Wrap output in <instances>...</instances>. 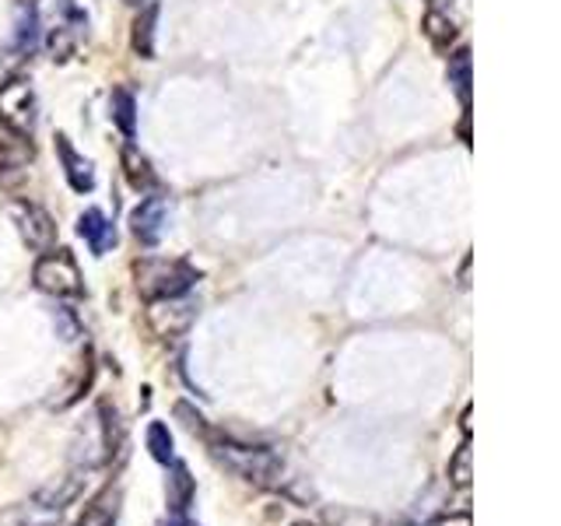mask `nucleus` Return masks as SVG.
Instances as JSON below:
<instances>
[{"mask_svg": "<svg viewBox=\"0 0 561 526\" xmlns=\"http://www.w3.org/2000/svg\"><path fill=\"white\" fill-rule=\"evenodd\" d=\"M210 456L245 484L274 488L280 481V456L274 449L242 446V443H232V438H221V443H210Z\"/></svg>", "mask_w": 561, "mask_h": 526, "instance_id": "1", "label": "nucleus"}, {"mask_svg": "<svg viewBox=\"0 0 561 526\" xmlns=\"http://www.w3.org/2000/svg\"><path fill=\"white\" fill-rule=\"evenodd\" d=\"M134 285L145 302H158V298H180L193 285H197V271L186 260H162V256H145L134 263Z\"/></svg>", "mask_w": 561, "mask_h": 526, "instance_id": "2", "label": "nucleus"}, {"mask_svg": "<svg viewBox=\"0 0 561 526\" xmlns=\"http://www.w3.org/2000/svg\"><path fill=\"white\" fill-rule=\"evenodd\" d=\"M35 288L53 295V298H81L84 295V281L70 250H49L35 263Z\"/></svg>", "mask_w": 561, "mask_h": 526, "instance_id": "3", "label": "nucleus"}, {"mask_svg": "<svg viewBox=\"0 0 561 526\" xmlns=\"http://www.w3.org/2000/svg\"><path fill=\"white\" fill-rule=\"evenodd\" d=\"M0 127L18 134V137H32V130H35V92H32V81L11 78V81L0 84Z\"/></svg>", "mask_w": 561, "mask_h": 526, "instance_id": "4", "label": "nucleus"}, {"mask_svg": "<svg viewBox=\"0 0 561 526\" xmlns=\"http://www.w3.org/2000/svg\"><path fill=\"white\" fill-rule=\"evenodd\" d=\"M11 218L18 225V236L28 242V250L35 253H49L57 245V225L46 215L39 204H28V201H14L11 204Z\"/></svg>", "mask_w": 561, "mask_h": 526, "instance_id": "5", "label": "nucleus"}, {"mask_svg": "<svg viewBox=\"0 0 561 526\" xmlns=\"http://www.w3.org/2000/svg\"><path fill=\"white\" fill-rule=\"evenodd\" d=\"M197 320V302L186 295L180 298H158V302H148V327L158 333V338H180Z\"/></svg>", "mask_w": 561, "mask_h": 526, "instance_id": "6", "label": "nucleus"}, {"mask_svg": "<svg viewBox=\"0 0 561 526\" xmlns=\"http://www.w3.org/2000/svg\"><path fill=\"white\" fill-rule=\"evenodd\" d=\"M165 218H169V201L165 197L140 201L134 207V215H130L134 239L145 242V245H158V239H162V232H165Z\"/></svg>", "mask_w": 561, "mask_h": 526, "instance_id": "7", "label": "nucleus"}, {"mask_svg": "<svg viewBox=\"0 0 561 526\" xmlns=\"http://www.w3.org/2000/svg\"><path fill=\"white\" fill-rule=\"evenodd\" d=\"M169 478H165V499H169V513L172 516H186L193 499H197V481L190 478V467L183 460L169 464Z\"/></svg>", "mask_w": 561, "mask_h": 526, "instance_id": "8", "label": "nucleus"}, {"mask_svg": "<svg viewBox=\"0 0 561 526\" xmlns=\"http://www.w3.org/2000/svg\"><path fill=\"white\" fill-rule=\"evenodd\" d=\"M57 155H60V162H64V175H67V183L70 190H78V193H92L95 190V172H92V162L88 158H81L75 151V145L57 134Z\"/></svg>", "mask_w": 561, "mask_h": 526, "instance_id": "9", "label": "nucleus"}, {"mask_svg": "<svg viewBox=\"0 0 561 526\" xmlns=\"http://www.w3.org/2000/svg\"><path fill=\"white\" fill-rule=\"evenodd\" d=\"M57 523H60V508H53L39 499L8 505L0 513V526H57Z\"/></svg>", "mask_w": 561, "mask_h": 526, "instance_id": "10", "label": "nucleus"}, {"mask_svg": "<svg viewBox=\"0 0 561 526\" xmlns=\"http://www.w3.org/2000/svg\"><path fill=\"white\" fill-rule=\"evenodd\" d=\"M119 165H123V175H127V183L137 190V193H151L158 186V172L151 169V158L140 151L137 145H123L119 151Z\"/></svg>", "mask_w": 561, "mask_h": 526, "instance_id": "11", "label": "nucleus"}, {"mask_svg": "<svg viewBox=\"0 0 561 526\" xmlns=\"http://www.w3.org/2000/svg\"><path fill=\"white\" fill-rule=\"evenodd\" d=\"M78 236L92 245V253L95 256H105L116 245V232H113V225L110 218L102 215V210H84V215L78 218Z\"/></svg>", "mask_w": 561, "mask_h": 526, "instance_id": "12", "label": "nucleus"}, {"mask_svg": "<svg viewBox=\"0 0 561 526\" xmlns=\"http://www.w3.org/2000/svg\"><path fill=\"white\" fill-rule=\"evenodd\" d=\"M116 513H119V491L105 488L102 495H95L84 505V513L75 526H116Z\"/></svg>", "mask_w": 561, "mask_h": 526, "instance_id": "13", "label": "nucleus"}, {"mask_svg": "<svg viewBox=\"0 0 561 526\" xmlns=\"http://www.w3.org/2000/svg\"><path fill=\"white\" fill-rule=\"evenodd\" d=\"M446 81L453 84V92H456V99H460L463 113H470V84H473V75H470V49L467 46H460L449 57Z\"/></svg>", "mask_w": 561, "mask_h": 526, "instance_id": "14", "label": "nucleus"}, {"mask_svg": "<svg viewBox=\"0 0 561 526\" xmlns=\"http://www.w3.org/2000/svg\"><path fill=\"white\" fill-rule=\"evenodd\" d=\"M154 28H158V4H148L134 18V32H130V46L137 57H145V60L154 57Z\"/></svg>", "mask_w": 561, "mask_h": 526, "instance_id": "15", "label": "nucleus"}, {"mask_svg": "<svg viewBox=\"0 0 561 526\" xmlns=\"http://www.w3.org/2000/svg\"><path fill=\"white\" fill-rule=\"evenodd\" d=\"M421 32L428 35V43H432L435 49H449V46L456 43V25H453V18L443 14L438 8H432V11L425 14V22H421Z\"/></svg>", "mask_w": 561, "mask_h": 526, "instance_id": "16", "label": "nucleus"}, {"mask_svg": "<svg viewBox=\"0 0 561 526\" xmlns=\"http://www.w3.org/2000/svg\"><path fill=\"white\" fill-rule=\"evenodd\" d=\"M446 478H449V484H453V488H460V491H467V488H470V481H473V453H470V438H463L460 449H456V453L449 456Z\"/></svg>", "mask_w": 561, "mask_h": 526, "instance_id": "17", "label": "nucleus"}, {"mask_svg": "<svg viewBox=\"0 0 561 526\" xmlns=\"http://www.w3.org/2000/svg\"><path fill=\"white\" fill-rule=\"evenodd\" d=\"M145 443H148V453H151V460H154V464L169 467V464L175 460L172 432H169V425H162V421H151V425H148V435H145Z\"/></svg>", "mask_w": 561, "mask_h": 526, "instance_id": "18", "label": "nucleus"}, {"mask_svg": "<svg viewBox=\"0 0 561 526\" xmlns=\"http://www.w3.org/2000/svg\"><path fill=\"white\" fill-rule=\"evenodd\" d=\"M134 113H137L134 95L127 92V88H116V92H113V123L127 137H134V127H137V116Z\"/></svg>", "mask_w": 561, "mask_h": 526, "instance_id": "19", "label": "nucleus"}, {"mask_svg": "<svg viewBox=\"0 0 561 526\" xmlns=\"http://www.w3.org/2000/svg\"><path fill=\"white\" fill-rule=\"evenodd\" d=\"M35 35H39V18H35L32 0H25L22 11H18V49H32Z\"/></svg>", "mask_w": 561, "mask_h": 526, "instance_id": "20", "label": "nucleus"}, {"mask_svg": "<svg viewBox=\"0 0 561 526\" xmlns=\"http://www.w3.org/2000/svg\"><path fill=\"white\" fill-rule=\"evenodd\" d=\"M75 46H78L75 28L60 25V28H53V32H49V53H53V60H67L70 53H75Z\"/></svg>", "mask_w": 561, "mask_h": 526, "instance_id": "21", "label": "nucleus"}, {"mask_svg": "<svg viewBox=\"0 0 561 526\" xmlns=\"http://www.w3.org/2000/svg\"><path fill=\"white\" fill-rule=\"evenodd\" d=\"M175 418H183V425H186V428H190L193 435H204V438H207V421H204V418H201L197 411H193L186 400H180V403H175Z\"/></svg>", "mask_w": 561, "mask_h": 526, "instance_id": "22", "label": "nucleus"}, {"mask_svg": "<svg viewBox=\"0 0 561 526\" xmlns=\"http://www.w3.org/2000/svg\"><path fill=\"white\" fill-rule=\"evenodd\" d=\"M330 523L333 526H373V516L351 513V508H337V513H330Z\"/></svg>", "mask_w": 561, "mask_h": 526, "instance_id": "23", "label": "nucleus"}, {"mask_svg": "<svg viewBox=\"0 0 561 526\" xmlns=\"http://www.w3.org/2000/svg\"><path fill=\"white\" fill-rule=\"evenodd\" d=\"M425 526H473V516L470 513H446V516H438Z\"/></svg>", "mask_w": 561, "mask_h": 526, "instance_id": "24", "label": "nucleus"}, {"mask_svg": "<svg viewBox=\"0 0 561 526\" xmlns=\"http://www.w3.org/2000/svg\"><path fill=\"white\" fill-rule=\"evenodd\" d=\"M162 526H197V523H190L186 516H172L169 523H162Z\"/></svg>", "mask_w": 561, "mask_h": 526, "instance_id": "25", "label": "nucleus"}, {"mask_svg": "<svg viewBox=\"0 0 561 526\" xmlns=\"http://www.w3.org/2000/svg\"><path fill=\"white\" fill-rule=\"evenodd\" d=\"M432 4H435V8H443V4H449V0H432Z\"/></svg>", "mask_w": 561, "mask_h": 526, "instance_id": "26", "label": "nucleus"}, {"mask_svg": "<svg viewBox=\"0 0 561 526\" xmlns=\"http://www.w3.org/2000/svg\"><path fill=\"white\" fill-rule=\"evenodd\" d=\"M295 526H312V523H295Z\"/></svg>", "mask_w": 561, "mask_h": 526, "instance_id": "27", "label": "nucleus"}]
</instances>
